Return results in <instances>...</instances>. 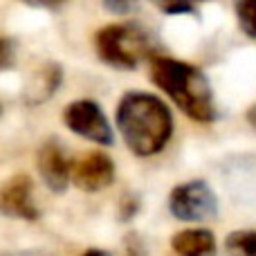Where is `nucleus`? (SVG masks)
Instances as JSON below:
<instances>
[{
  "label": "nucleus",
  "mask_w": 256,
  "mask_h": 256,
  "mask_svg": "<svg viewBox=\"0 0 256 256\" xmlns=\"http://www.w3.org/2000/svg\"><path fill=\"white\" fill-rule=\"evenodd\" d=\"M115 124L128 150L137 158H150L164 150L176 128L166 104L142 90H130L120 99Z\"/></svg>",
  "instance_id": "nucleus-1"
},
{
  "label": "nucleus",
  "mask_w": 256,
  "mask_h": 256,
  "mask_svg": "<svg viewBox=\"0 0 256 256\" xmlns=\"http://www.w3.org/2000/svg\"><path fill=\"white\" fill-rule=\"evenodd\" d=\"M148 76L173 104L200 124H212L218 120V108L214 102V90L207 74L194 63L173 56L153 54Z\"/></svg>",
  "instance_id": "nucleus-2"
},
{
  "label": "nucleus",
  "mask_w": 256,
  "mask_h": 256,
  "mask_svg": "<svg viewBox=\"0 0 256 256\" xmlns=\"http://www.w3.org/2000/svg\"><path fill=\"white\" fill-rule=\"evenodd\" d=\"M99 58L117 70H135L144 58L153 56V40L144 27L135 22H112L94 34Z\"/></svg>",
  "instance_id": "nucleus-3"
},
{
  "label": "nucleus",
  "mask_w": 256,
  "mask_h": 256,
  "mask_svg": "<svg viewBox=\"0 0 256 256\" xmlns=\"http://www.w3.org/2000/svg\"><path fill=\"white\" fill-rule=\"evenodd\" d=\"M168 212L184 222L214 220L218 216V196L204 180L182 182L168 194Z\"/></svg>",
  "instance_id": "nucleus-4"
},
{
  "label": "nucleus",
  "mask_w": 256,
  "mask_h": 256,
  "mask_svg": "<svg viewBox=\"0 0 256 256\" xmlns=\"http://www.w3.org/2000/svg\"><path fill=\"white\" fill-rule=\"evenodd\" d=\"M63 122L74 135L102 146H110L115 142V132L108 122L104 108L92 99H76L68 104L63 110Z\"/></svg>",
  "instance_id": "nucleus-5"
},
{
  "label": "nucleus",
  "mask_w": 256,
  "mask_h": 256,
  "mask_svg": "<svg viewBox=\"0 0 256 256\" xmlns=\"http://www.w3.org/2000/svg\"><path fill=\"white\" fill-rule=\"evenodd\" d=\"M112 180H115V162L102 150H88L70 160V182L86 194L108 189Z\"/></svg>",
  "instance_id": "nucleus-6"
},
{
  "label": "nucleus",
  "mask_w": 256,
  "mask_h": 256,
  "mask_svg": "<svg viewBox=\"0 0 256 256\" xmlns=\"http://www.w3.org/2000/svg\"><path fill=\"white\" fill-rule=\"evenodd\" d=\"M0 214L25 222H34L40 218V212L34 202V184L30 176L18 173L0 186Z\"/></svg>",
  "instance_id": "nucleus-7"
},
{
  "label": "nucleus",
  "mask_w": 256,
  "mask_h": 256,
  "mask_svg": "<svg viewBox=\"0 0 256 256\" xmlns=\"http://www.w3.org/2000/svg\"><path fill=\"white\" fill-rule=\"evenodd\" d=\"M36 171L50 191L63 194L70 184V158L58 140H48L36 153Z\"/></svg>",
  "instance_id": "nucleus-8"
},
{
  "label": "nucleus",
  "mask_w": 256,
  "mask_h": 256,
  "mask_svg": "<svg viewBox=\"0 0 256 256\" xmlns=\"http://www.w3.org/2000/svg\"><path fill=\"white\" fill-rule=\"evenodd\" d=\"M63 81V70L58 63H45L30 76V84L25 86V104L38 106L48 102Z\"/></svg>",
  "instance_id": "nucleus-9"
},
{
  "label": "nucleus",
  "mask_w": 256,
  "mask_h": 256,
  "mask_svg": "<svg viewBox=\"0 0 256 256\" xmlns=\"http://www.w3.org/2000/svg\"><path fill=\"white\" fill-rule=\"evenodd\" d=\"M171 250L178 256H216L218 243L214 232L209 230H182L173 236Z\"/></svg>",
  "instance_id": "nucleus-10"
},
{
  "label": "nucleus",
  "mask_w": 256,
  "mask_h": 256,
  "mask_svg": "<svg viewBox=\"0 0 256 256\" xmlns=\"http://www.w3.org/2000/svg\"><path fill=\"white\" fill-rule=\"evenodd\" d=\"M225 256H256V230L232 232L225 238Z\"/></svg>",
  "instance_id": "nucleus-11"
},
{
  "label": "nucleus",
  "mask_w": 256,
  "mask_h": 256,
  "mask_svg": "<svg viewBox=\"0 0 256 256\" xmlns=\"http://www.w3.org/2000/svg\"><path fill=\"white\" fill-rule=\"evenodd\" d=\"M234 12L238 27L245 32L248 38H252L256 43V0H240L234 4Z\"/></svg>",
  "instance_id": "nucleus-12"
},
{
  "label": "nucleus",
  "mask_w": 256,
  "mask_h": 256,
  "mask_svg": "<svg viewBox=\"0 0 256 256\" xmlns=\"http://www.w3.org/2000/svg\"><path fill=\"white\" fill-rule=\"evenodd\" d=\"M14 61H16V45H14L12 38L0 36V70L12 68Z\"/></svg>",
  "instance_id": "nucleus-13"
},
{
  "label": "nucleus",
  "mask_w": 256,
  "mask_h": 256,
  "mask_svg": "<svg viewBox=\"0 0 256 256\" xmlns=\"http://www.w3.org/2000/svg\"><path fill=\"white\" fill-rule=\"evenodd\" d=\"M160 9H162L164 14H196L198 12L194 4H162Z\"/></svg>",
  "instance_id": "nucleus-14"
},
{
  "label": "nucleus",
  "mask_w": 256,
  "mask_h": 256,
  "mask_svg": "<svg viewBox=\"0 0 256 256\" xmlns=\"http://www.w3.org/2000/svg\"><path fill=\"white\" fill-rule=\"evenodd\" d=\"M106 9H110V12H115V14H126L128 9H130V4H110V2H106Z\"/></svg>",
  "instance_id": "nucleus-15"
},
{
  "label": "nucleus",
  "mask_w": 256,
  "mask_h": 256,
  "mask_svg": "<svg viewBox=\"0 0 256 256\" xmlns=\"http://www.w3.org/2000/svg\"><path fill=\"white\" fill-rule=\"evenodd\" d=\"M81 256H108V252H104V250H86V252L84 254H81Z\"/></svg>",
  "instance_id": "nucleus-16"
},
{
  "label": "nucleus",
  "mask_w": 256,
  "mask_h": 256,
  "mask_svg": "<svg viewBox=\"0 0 256 256\" xmlns=\"http://www.w3.org/2000/svg\"><path fill=\"white\" fill-rule=\"evenodd\" d=\"M2 256H43V254H38V252H30V250H22V252H12V254H2Z\"/></svg>",
  "instance_id": "nucleus-17"
},
{
  "label": "nucleus",
  "mask_w": 256,
  "mask_h": 256,
  "mask_svg": "<svg viewBox=\"0 0 256 256\" xmlns=\"http://www.w3.org/2000/svg\"><path fill=\"white\" fill-rule=\"evenodd\" d=\"M0 112H2V106H0Z\"/></svg>",
  "instance_id": "nucleus-18"
}]
</instances>
